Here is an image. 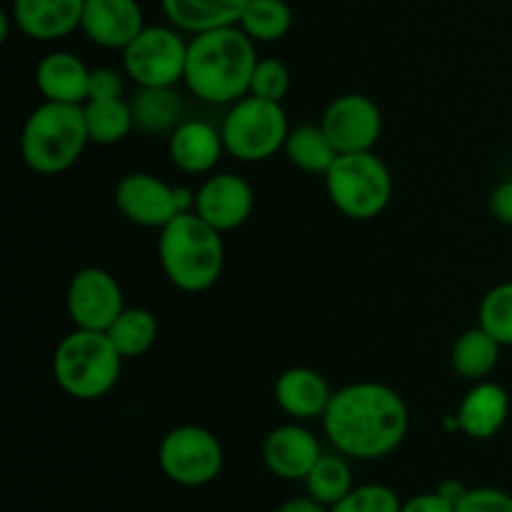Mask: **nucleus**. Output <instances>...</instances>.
Returning a JSON list of instances; mask_svg holds the SVG:
<instances>
[{
  "label": "nucleus",
  "instance_id": "nucleus-1",
  "mask_svg": "<svg viewBox=\"0 0 512 512\" xmlns=\"http://www.w3.org/2000/svg\"><path fill=\"white\" fill-rule=\"evenodd\" d=\"M408 425V405L400 393L373 380L335 390L323 415L333 448L355 460H380L395 453L408 435Z\"/></svg>",
  "mask_w": 512,
  "mask_h": 512
},
{
  "label": "nucleus",
  "instance_id": "nucleus-2",
  "mask_svg": "<svg viewBox=\"0 0 512 512\" xmlns=\"http://www.w3.org/2000/svg\"><path fill=\"white\" fill-rule=\"evenodd\" d=\"M255 65V43L240 25L205 30L188 43L183 83L205 103L233 105L250 93Z\"/></svg>",
  "mask_w": 512,
  "mask_h": 512
},
{
  "label": "nucleus",
  "instance_id": "nucleus-3",
  "mask_svg": "<svg viewBox=\"0 0 512 512\" xmlns=\"http://www.w3.org/2000/svg\"><path fill=\"white\" fill-rule=\"evenodd\" d=\"M158 258L165 278L183 293H203L223 275V233L195 210L180 213L160 230Z\"/></svg>",
  "mask_w": 512,
  "mask_h": 512
},
{
  "label": "nucleus",
  "instance_id": "nucleus-4",
  "mask_svg": "<svg viewBox=\"0 0 512 512\" xmlns=\"http://www.w3.org/2000/svg\"><path fill=\"white\" fill-rule=\"evenodd\" d=\"M88 143L83 105L45 100L25 120L20 155L38 175H60L78 163Z\"/></svg>",
  "mask_w": 512,
  "mask_h": 512
},
{
  "label": "nucleus",
  "instance_id": "nucleus-5",
  "mask_svg": "<svg viewBox=\"0 0 512 512\" xmlns=\"http://www.w3.org/2000/svg\"><path fill=\"white\" fill-rule=\"evenodd\" d=\"M123 360L108 333L75 328L55 348L53 378L73 400H100L118 385Z\"/></svg>",
  "mask_w": 512,
  "mask_h": 512
},
{
  "label": "nucleus",
  "instance_id": "nucleus-6",
  "mask_svg": "<svg viewBox=\"0 0 512 512\" xmlns=\"http://www.w3.org/2000/svg\"><path fill=\"white\" fill-rule=\"evenodd\" d=\"M325 188L335 208L350 220H373L393 198V175L373 153H343L325 173Z\"/></svg>",
  "mask_w": 512,
  "mask_h": 512
},
{
  "label": "nucleus",
  "instance_id": "nucleus-7",
  "mask_svg": "<svg viewBox=\"0 0 512 512\" xmlns=\"http://www.w3.org/2000/svg\"><path fill=\"white\" fill-rule=\"evenodd\" d=\"M290 125L285 110L273 100L245 95L230 105L220 125L225 153L243 163H260L285 148Z\"/></svg>",
  "mask_w": 512,
  "mask_h": 512
},
{
  "label": "nucleus",
  "instance_id": "nucleus-8",
  "mask_svg": "<svg viewBox=\"0 0 512 512\" xmlns=\"http://www.w3.org/2000/svg\"><path fill=\"white\" fill-rule=\"evenodd\" d=\"M188 40L178 28L145 25L123 50V68L138 88H175L185 78Z\"/></svg>",
  "mask_w": 512,
  "mask_h": 512
},
{
  "label": "nucleus",
  "instance_id": "nucleus-9",
  "mask_svg": "<svg viewBox=\"0 0 512 512\" xmlns=\"http://www.w3.org/2000/svg\"><path fill=\"white\" fill-rule=\"evenodd\" d=\"M158 463L165 478L183 488H203L223 473L225 453L220 440L200 425L173 428L158 448Z\"/></svg>",
  "mask_w": 512,
  "mask_h": 512
},
{
  "label": "nucleus",
  "instance_id": "nucleus-10",
  "mask_svg": "<svg viewBox=\"0 0 512 512\" xmlns=\"http://www.w3.org/2000/svg\"><path fill=\"white\" fill-rule=\"evenodd\" d=\"M115 205L135 225L163 230L195 205L190 190L173 188L153 173H128L115 188Z\"/></svg>",
  "mask_w": 512,
  "mask_h": 512
},
{
  "label": "nucleus",
  "instance_id": "nucleus-11",
  "mask_svg": "<svg viewBox=\"0 0 512 512\" xmlns=\"http://www.w3.org/2000/svg\"><path fill=\"white\" fill-rule=\"evenodd\" d=\"M68 315L75 328L105 333L125 310L123 288L103 268H83L68 285Z\"/></svg>",
  "mask_w": 512,
  "mask_h": 512
},
{
  "label": "nucleus",
  "instance_id": "nucleus-12",
  "mask_svg": "<svg viewBox=\"0 0 512 512\" xmlns=\"http://www.w3.org/2000/svg\"><path fill=\"white\" fill-rule=\"evenodd\" d=\"M320 125L340 155L365 153L373 150L383 135V113L368 95L345 93L325 108Z\"/></svg>",
  "mask_w": 512,
  "mask_h": 512
},
{
  "label": "nucleus",
  "instance_id": "nucleus-13",
  "mask_svg": "<svg viewBox=\"0 0 512 512\" xmlns=\"http://www.w3.org/2000/svg\"><path fill=\"white\" fill-rule=\"evenodd\" d=\"M253 205L255 195L248 180L235 173H218L210 175L195 190L193 210L215 230L228 233V230L248 223V218L253 215Z\"/></svg>",
  "mask_w": 512,
  "mask_h": 512
},
{
  "label": "nucleus",
  "instance_id": "nucleus-14",
  "mask_svg": "<svg viewBox=\"0 0 512 512\" xmlns=\"http://www.w3.org/2000/svg\"><path fill=\"white\" fill-rule=\"evenodd\" d=\"M143 28L145 15L138 0H85L80 30L100 48L125 50Z\"/></svg>",
  "mask_w": 512,
  "mask_h": 512
},
{
  "label": "nucleus",
  "instance_id": "nucleus-15",
  "mask_svg": "<svg viewBox=\"0 0 512 512\" xmlns=\"http://www.w3.org/2000/svg\"><path fill=\"white\" fill-rule=\"evenodd\" d=\"M320 455L318 438L303 425H278L263 440L265 468L280 480H305Z\"/></svg>",
  "mask_w": 512,
  "mask_h": 512
},
{
  "label": "nucleus",
  "instance_id": "nucleus-16",
  "mask_svg": "<svg viewBox=\"0 0 512 512\" xmlns=\"http://www.w3.org/2000/svg\"><path fill=\"white\" fill-rule=\"evenodd\" d=\"M85 0H13L10 18L30 40L68 38L83 23Z\"/></svg>",
  "mask_w": 512,
  "mask_h": 512
},
{
  "label": "nucleus",
  "instance_id": "nucleus-17",
  "mask_svg": "<svg viewBox=\"0 0 512 512\" xmlns=\"http://www.w3.org/2000/svg\"><path fill=\"white\" fill-rule=\"evenodd\" d=\"M168 153L175 168L183 173H210L220 163V155L225 153L223 135L205 120H183L170 133Z\"/></svg>",
  "mask_w": 512,
  "mask_h": 512
},
{
  "label": "nucleus",
  "instance_id": "nucleus-18",
  "mask_svg": "<svg viewBox=\"0 0 512 512\" xmlns=\"http://www.w3.org/2000/svg\"><path fill=\"white\" fill-rule=\"evenodd\" d=\"M333 393L328 380L313 368H288L275 380V403L295 420L323 418Z\"/></svg>",
  "mask_w": 512,
  "mask_h": 512
},
{
  "label": "nucleus",
  "instance_id": "nucleus-19",
  "mask_svg": "<svg viewBox=\"0 0 512 512\" xmlns=\"http://www.w3.org/2000/svg\"><path fill=\"white\" fill-rule=\"evenodd\" d=\"M35 85L50 103L85 105L88 100L90 68L68 50H55L45 55L35 70Z\"/></svg>",
  "mask_w": 512,
  "mask_h": 512
},
{
  "label": "nucleus",
  "instance_id": "nucleus-20",
  "mask_svg": "<svg viewBox=\"0 0 512 512\" xmlns=\"http://www.w3.org/2000/svg\"><path fill=\"white\" fill-rule=\"evenodd\" d=\"M510 415V398L503 385L480 380L470 388L458 410V425L468 438L490 440L503 430Z\"/></svg>",
  "mask_w": 512,
  "mask_h": 512
},
{
  "label": "nucleus",
  "instance_id": "nucleus-21",
  "mask_svg": "<svg viewBox=\"0 0 512 512\" xmlns=\"http://www.w3.org/2000/svg\"><path fill=\"white\" fill-rule=\"evenodd\" d=\"M248 3L250 0H160L170 25L193 35L238 25Z\"/></svg>",
  "mask_w": 512,
  "mask_h": 512
},
{
  "label": "nucleus",
  "instance_id": "nucleus-22",
  "mask_svg": "<svg viewBox=\"0 0 512 512\" xmlns=\"http://www.w3.org/2000/svg\"><path fill=\"white\" fill-rule=\"evenodd\" d=\"M130 108L135 128L145 135H170L183 123V100L175 88H140Z\"/></svg>",
  "mask_w": 512,
  "mask_h": 512
},
{
  "label": "nucleus",
  "instance_id": "nucleus-23",
  "mask_svg": "<svg viewBox=\"0 0 512 512\" xmlns=\"http://www.w3.org/2000/svg\"><path fill=\"white\" fill-rule=\"evenodd\" d=\"M500 348H503V345L478 325V328L465 330V333L455 340L453 350H450V363H453V370L460 378L480 383V380H485L495 368H498Z\"/></svg>",
  "mask_w": 512,
  "mask_h": 512
},
{
  "label": "nucleus",
  "instance_id": "nucleus-24",
  "mask_svg": "<svg viewBox=\"0 0 512 512\" xmlns=\"http://www.w3.org/2000/svg\"><path fill=\"white\" fill-rule=\"evenodd\" d=\"M283 153L298 170L323 175V178L340 155L333 140L323 130V125H298V128H290Z\"/></svg>",
  "mask_w": 512,
  "mask_h": 512
},
{
  "label": "nucleus",
  "instance_id": "nucleus-25",
  "mask_svg": "<svg viewBox=\"0 0 512 512\" xmlns=\"http://www.w3.org/2000/svg\"><path fill=\"white\" fill-rule=\"evenodd\" d=\"M85 128H88L90 143L115 145L130 135L135 128L133 108L123 98L88 100L83 105Z\"/></svg>",
  "mask_w": 512,
  "mask_h": 512
},
{
  "label": "nucleus",
  "instance_id": "nucleus-26",
  "mask_svg": "<svg viewBox=\"0 0 512 512\" xmlns=\"http://www.w3.org/2000/svg\"><path fill=\"white\" fill-rule=\"evenodd\" d=\"M238 25L253 43H278L293 28V10L288 0H250Z\"/></svg>",
  "mask_w": 512,
  "mask_h": 512
},
{
  "label": "nucleus",
  "instance_id": "nucleus-27",
  "mask_svg": "<svg viewBox=\"0 0 512 512\" xmlns=\"http://www.w3.org/2000/svg\"><path fill=\"white\" fill-rule=\"evenodd\" d=\"M105 333L123 358H140L158 340V320L145 308H125Z\"/></svg>",
  "mask_w": 512,
  "mask_h": 512
},
{
  "label": "nucleus",
  "instance_id": "nucleus-28",
  "mask_svg": "<svg viewBox=\"0 0 512 512\" xmlns=\"http://www.w3.org/2000/svg\"><path fill=\"white\" fill-rule=\"evenodd\" d=\"M305 485H308V495L315 498L318 503L333 508L335 503L345 498L353 485V470L345 463L343 455H320L318 463L313 465V470L305 478Z\"/></svg>",
  "mask_w": 512,
  "mask_h": 512
},
{
  "label": "nucleus",
  "instance_id": "nucleus-29",
  "mask_svg": "<svg viewBox=\"0 0 512 512\" xmlns=\"http://www.w3.org/2000/svg\"><path fill=\"white\" fill-rule=\"evenodd\" d=\"M478 325L500 345H512V280L485 293L478 310Z\"/></svg>",
  "mask_w": 512,
  "mask_h": 512
},
{
  "label": "nucleus",
  "instance_id": "nucleus-30",
  "mask_svg": "<svg viewBox=\"0 0 512 512\" xmlns=\"http://www.w3.org/2000/svg\"><path fill=\"white\" fill-rule=\"evenodd\" d=\"M400 508H403V503L393 488L368 483L350 490L340 503L330 508V512H400Z\"/></svg>",
  "mask_w": 512,
  "mask_h": 512
},
{
  "label": "nucleus",
  "instance_id": "nucleus-31",
  "mask_svg": "<svg viewBox=\"0 0 512 512\" xmlns=\"http://www.w3.org/2000/svg\"><path fill=\"white\" fill-rule=\"evenodd\" d=\"M290 90V70L283 60L278 58H258V65L250 78V93L255 98L283 103Z\"/></svg>",
  "mask_w": 512,
  "mask_h": 512
},
{
  "label": "nucleus",
  "instance_id": "nucleus-32",
  "mask_svg": "<svg viewBox=\"0 0 512 512\" xmlns=\"http://www.w3.org/2000/svg\"><path fill=\"white\" fill-rule=\"evenodd\" d=\"M455 512H512V495L498 488L465 490L455 503Z\"/></svg>",
  "mask_w": 512,
  "mask_h": 512
},
{
  "label": "nucleus",
  "instance_id": "nucleus-33",
  "mask_svg": "<svg viewBox=\"0 0 512 512\" xmlns=\"http://www.w3.org/2000/svg\"><path fill=\"white\" fill-rule=\"evenodd\" d=\"M120 95H123V78H120L118 70H113V68L90 70L88 100L120 98ZM88 100H85V103H88Z\"/></svg>",
  "mask_w": 512,
  "mask_h": 512
},
{
  "label": "nucleus",
  "instance_id": "nucleus-34",
  "mask_svg": "<svg viewBox=\"0 0 512 512\" xmlns=\"http://www.w3.org/2000/svg\"><path fill=\"white\" fill-rule=\"evenodd\" d=\"M400 512H455V503L445 498L440 490H435V493H423L405 500Z\"/></svg>",
  "mask_w": 512,
  "mask_h": 512
},
{
  "label": "nucleus",
  "instance_id": "nucleus-35",
  "mask_svg": "<svg viewBox=\"0 0 512 512\" xmlns=\"http://www.w3.org/2000/svg\"><path fill=\"white\" fill-rule=\"evenodd\" d=\"M490 213L500 223L512 225V178L495 185V190L490 193Z\"/></svg>",
  "mask_w": 512,
  "mask_h": 512
},
{
  "label": "nucleus",
  "instance_id": "nucleus-36",
  "mask_svg": "<svg viewBox=\"0 0 512 512\" xmlns=\"http://www.w3.org/2000/svg\"><path fill=\"white\" fill-rule=\"evenodd\" d=\"M278 512H330L328 505L318 503L315 498H290L280 505Z\"/></svg>",
  "mask_w": 512,
  "mask_h": 512
}]
</instances>
